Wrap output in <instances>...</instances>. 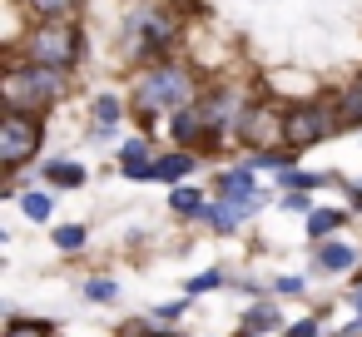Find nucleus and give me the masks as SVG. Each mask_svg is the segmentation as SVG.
Listing matches in <instances>:
<instances>
[{"instance_id":"nucleus-1","label":"nucleus","mask_w":362,"mask_h":337,"mask_svg":"<svg viewBox=\"0 0 362 337\" xmlns=\"http://www.w3.org/2000/svg\"><path fill=\"white\" fill-rule=\"evenodd\" d=\"M0 90H6V110H25V114H40L50 110L60 95H65V70H50V65H11L6 80H0Z\"/></svg>"},{"instance_id":"nucleus-2","label":"nucleus","mask_w":362,"mask_h":337,"mask_svg":"<svg viewBox=\"0 0 362 337\" xmlns=\"http://www.w3.org/2000/svg\"><path fill=\"white\" fill-rule=\"evenodd\" d=\"M189 100H194V75L184 65H154L134 85V114H144V119H154L159 110L179 114V110H189Z\"/></svg>"},{"instance_id":"nucleus-3","label":"nucleus","mask_w":362,"mask_h":337,"mask_svg":"<svg viewBox=\"0 0 362 337\" xmlns=\"http://www.w3.org/2000/svg\"><path fill=\"white\" fill-rule=\"evenodd\" d=\"M40 139H45V124L25 110H6L0 114V164L6 169H21L40 154Z\"/></svg>"},{"instance_id":"nucleus-4","label":"nucleus","mask_w":362,"mask_h":337,"mask_svg":"<svg viewBox=\"0 0 362 337\" xmlns=\"http://www.w3.org/2000/svg\"><path fill=\"white\" fill-rule=\"evenodd\" d=\"M25 60L30 65H50V70H70L75 60H80V30H70V25H35L30 35H25Z\"/></svg>"},{"instance_id":"nucleus-5","label":"nucleus","mask_w":362,"mask_h":337,"mask_svg":"<svg viewBox=\"0 0 362 337\" xmlns=\"http://www.w3.org/2000/svg\"><path fill=\"white\" fill-rule=\"evenodd\" d=\"M337 110H327V105H298V110H288V149H308V144H317V139H327L332 129H337Z\"/></svg>"},{"instance_id":"nucleus-6","label":"nucleus","mask_w":362,"mask_h":337,"mask_svg":"<svg viewBox=\"0 0 362 337\" xmlns=\"http://www.w3.org/2000/svg\"><path fill=\"white\" fill-rule=\"evenodd\" d=\"M199 114H204V134H209V139H218V134H243V119H248L238 90H214V95L199 105Z\"/></svg>"},{"instance_id":"nucleus-7","label":"nucleus","mask_w":362,"mask_h":337,"mask_svg":"<svg viewBox=\"0 0 362 337\" xmlns=\"http://www.w3.org/2000/svg\"><path fill=\"white\" fill-rule=\"evenodd\" d=\"M243 144H253L258 154H268V149H278V139L288 144V114L283 110H248V119H243V134H238Z\"/></svg>"},{"instance_id":"nucleus-8","label":"nucleus","mask_w":362,"mask_h":337,"mask_svg":"<svg viewBox=\"0 0 362 337\" xmlns=\"http://www.w3.org/2000/svg\"><path fill=\"white\" fill-rule=\"evenodd\" d=\"M129 50H144V55H159L169 40H174V20L169 16H144V20H134L129 25Z\"/></svg>"},{"instance_id":"nucleus-9","label":"nucleus","mask_w":362,"mask_h":337,"mask_svg":"<svg viewBox=\"0 0 362 337\" xmlns=\"http://www.w3.org/2000/svg\"><path fill=\"white\" fill-rule=\"evenodd\" d=\"M154 164H159V154H154L144 139H124V144H119V174H124V179L149 184V179H154Z\"/></svg>"},{"instance_id":"nucleus-10","label":"nucleus","mask_w":362,"mask_h":337,"mask_svg":"<svg viewBox=\"0 0 362 337\" xmlns=\"http://www.w3.org/2000/svg\"><path fill=\"white\" fill-rule=\"evenodd\" d=\"M248 194H258L253 189V164H238V169L218 174V199H248Z\"/></svg>"},{"instance_id":"nucleus-11","label":"nucleus","mask_w":362,"mask_h":337,"mask_svg":"<svg viewBox=\"0 0 362 337\" xmlns=\"http://www.w3.org/2000/svg\"><path fill=\"white\" fill-rule=\"evenodd\" d=\"M169 134H174V139H179V144L189 149V144H194V139L204 134V114H199V105H189V110H179V114L169 119Z\"/></svg>"},{"instance_id":"nucleus-12","label":"nucleus","mask_w":362,"mask_h":337,"mask_svg":"<svg viewBox=\"0 0 362 337\" xmlns=\"http://www.w3.org/2000/svg\"><path fill=\"white\" fill-rule=\"evenodd\" d=\"M40 174H45V184H55V189H80V184H85V164H70V159H50Z\"/></svg>"},{"instance_id":"nucleus-13","label":"nucleus","mask_w":362,"mask_h":337,"mask_svg":"<svg viewBox=\"0 0 362 337\" xmlns=\"http://www.w3.org/2000/svg\"><path fill=\"white\" fill-rule=\"evenodd\" d=\"M317 268L322 273H347V268H357V253L347 243H317Z\"/></svg>"},{"instance_id":"nucleus-14","label":"nucleus","mask_w":362,"mask_h":337,"mask_svg":"<svg viewBox=\"0 0 362 337\" xmlns=\"http://www.w3.org/2000/svg\"><path fill=\"white\" fill-rule=\"evenodd\" d=\"M189 169H194V154H189V149H174V154H164V159L154 164V179H159V184H179Z\"/></svg>"},{"instance_id":"nucleus-15","label":"nucleus","mask_w":362,"mask_h":337,"mask_svg":"<svg viewBox=\"0 0 362 337\" xmlns=\"http://www.w3.org/2000/svg\"><path fill=\"white\" fill-rule=\"evenodd\" d=\"M273 327H278V307H273V302H258V307L243 312V337H263V332H273Z\"/></svg>"},{"instance_id":"nucleus-16","label":"nucleus","mask_w":362,"mask_h":337,"mask_svg":"<svg viewBox=\"0 0 362 337\" xmlns=\"http://www.w3.org/2000/svg\"><path fill=\"white\" fill-rule=\"evenodd\" d=\"M169 203H174V213H184V218H204V208H209V199H204L199 189H189V184H179V189L169 194Z\"/></svg>"},{"instance_id":"nucleus-17","label":"nucleus","mask_w":362,"mask_h":337,"mask_svg":"<svg viewBox=\"0 0 362 337\" xmlns=\"http://www.w3.org/2000/svg\"><path fill=\"white\" fill-rule=\"evenodd\" d=\"M248 164H253V169H273V174H288V169L298 164V149H288V144H283V149H268V154H253Z\"/></svg>"},{"instance_id":"nucleus-18","label":"nucleus","mask_w":362,"mask_h":337,"mask_svg":"<svg viewBox=\"0 0 362 337\" xmlns=\"http://www.w3.org/2000/svg\"><path fill=\"white\" fill-rule=\"evenodd\" d=\"M332 228H342V213H337V208H313V213H308V233H313V243H322Z\"/></svg>"},{"instance_id":"nucleus-19","label":"nucleus","mask_w":362,"mask_h":337,"mask_svg":"<svg viewBox=\"0 0 362 337\" xmlns=\"http://www.w3.org/2000/svg\"><path fill=\"white\" fill-rule=\"evenodd\" d=\"M337 114L347 119V124H362V75L342 90V100H337Z\"/></svg>"},{"instance_id":"nucleus-20","label":"nucleus","mask_w":362,"mask_h":337,"mask_svg":"<svg viewBox=\"0 0 362 337\" xmlns=\"http://www.w3.org/2000/svg\"><path fill=\"white\" fill-rule=\"evenodd\" d=\"M21 208H25V218L45 223V218L55 213V199H50V194H40V189H30V194H21Z\"/></svg>"},{"instance_id":"nucleus-21","label":"nucleus","mask_w":362,"mask_h":337,"mask_svg":"<svg viewBox=\"0 0 362 337\" xmlns=\"http://www.w3.org/2000/svg\"><path fill=\"white\" fill-rule=\"evenodd\" d=\"M30 11H35V16H45V20L55 25V20H65V16H75V11H80V0H30Z\"/></svg>"},{"instance_id":"nucleus-22","label":"nucleus","mask_w":362,"mask_h":337,"mask_svg":"<svg viewBox=\"0 0 362 337\" xmlns=\"http://www.w3.org/2000/svg\"><path fill=\"white\" fill-rule=\"evenodd\" d=\"M85 238H90L85 223H60V228H55V248H60V253H80Z\"/></svg>"},{"instance_id":"nucleus-23","label":"nucleus","mask_w":362,"mask_h":337,"mask_svg":"<svg viewBox=\"0 0 362 337\" xmlns=\"http://www.w3.org/2000/svg\"><path fill=\"white\" fill-rule=\"evenodd\" d=\"M95 119H100V129H115V124L124 119L119 100H115V95H100V100H95Z\"/></svg>"},{"instance_id":"nucleus-24","label":"nucleus","mask_w":362,"mask_h":337,"mask_svg":"<svg viewBox=\"0 0 362 337\" xmlns=\"http://www.w3.org/2000/svg\"><path fill=\"white\" fill-rule=\"evenodd\" d=\"M6 337H50V322H35V317H11V322H6Z\"/></svg>"},{"instance_id":"nucleus-25","label":"nucleus","mask_w":362,"mask_h":337,"mask_svg":"<svg viewBox=\"0 0 362 337\" xmlns=\"http://www.w3.org/2000/svg\"><path fill=\"white\" fill-rule=\"evenodd\" d=\"M184 288H189L194 297H199V292H214V288H223V273H218V268H209V273H194Z\"/></svg>"},{"instance_id":"nucleus-26","label":"nucleus","mask_w":362,"mask_h":337,"mask_svg":"<svg viewBox=\"0 0 362 337\" xmlns=\"http://www.w3.org/2000/svg\"><path fill=\"white\" fill-rule=\"evenodd\" d=\"M85 297H95V302H110V297H119V283H110V278H95V283H85Z\"/></svg>"},{"instance_id":"nucleus-27","label":"nucleus","mask_w":362,"mask_h":337,"mask_svg":"<svg viewBox=\"0 0 362 337\" xmlns=\"http://www.w3.org/2000/svg\"><path fill=\"white\" fill-rule=\"evenodd\" d=\"M317 327H322V312H313V317H303V322H293L283 337H317Z\"/></svg>"},{"instance_id":"nucleus-28","label":"nucleus","mask_w":362,"mask_h":337,"mask_svg":"<svg viewBox=\"0 0 362 337\" xmlns=\"http://www.w3.org/2000/svg\"><path fill=\"white\" fill-rule=\"evenodd\" d=\"M174 317H184V302H164V307H154V322H174Z\"/></svg>"},{"instance_id":"nucleus-29","label":"nucleus","mask_w":362,"mask_h":337,"mask_svg":"<svg viewBox=\"0 0 362 337\" xmlns=\"http://www.w3.org/2000/svg\"><path fill=\"white\" fill-rule=\"evenodd\" d=\"M278 292H283V297H293V292H303V278H278Z\"/></svg>"},{"instance_id":"nucleus-30","label":"nucleus","mask_w":362,"mask_h":337,"mask_svg":"<svg viewBox=\"0 0 362 337\" xmlns=\"http://www.w3.org/2000/svg\"><path fill=\"white\" fill-rule=\"evenodd\" d=\"M283 208H293V213H303V208H308V199H303V194H288V199H283Z\"/></svg>"},{"instance_id":"nucleus-31","label":"nucleus","mask_w":362,"mask_h":337,"mask_svg":"<svg viewBox=\"0 0 362 337\" xmlns=\"http://www.w3.org/2000/svg\"><path fill=\"white\" fill-rule=\"evenodd\" d=\"M347 194H352V208H362V184H352Z\"/></svg>"},{"instance_id":"nucleus-32","label":"nucleus","mask_w":362,"mask_h":337,"mask_svg":"<svg viewBox=\"0 0 362 337\" xmlns=\"http://www.w3.org/2000/svg\"><path fill=\"white\" fill-rule=\"evenodd\" d=\"M357 327H362V292H357V322H352V332H357Z\"/></svg>"},{"instance_id":"nucleus-33","label":"nucleus","mask_w":362,"mask_h":337,"mask_svg":"<svg viewBox=\"0 0 362 337\" xmlns=\"http://www.w3.org/2000/svg\"><path fill=\"white\" fill-rule=\"evenodd\" d=\"M144 337H169V332H144Z\"/></svg>"}]
</instances>
